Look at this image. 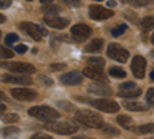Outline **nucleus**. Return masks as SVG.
I'll return each mask as SVG.
<instances>
[{
	"mask_svg": "<svg viewBox=\"0 0 154 139\" xmlns=\"http://www.w3.org/2000/svg\"><path fill=\"white\" fill-rule=\"evenodd\" d=\"M28 115L38 119V121H42V122H46V124H53L59 119V113L54 110V108H51V107H46V105H38V107H32L28 110Z\"/></svg>",
	"mask_w": 154,
	"mask_h": 139,
	"instance_id": "f257e3e1",
	"label": "nucleus"
},
{
	"mask_svg": "<svg viewBox=\"0 0 154 139\" xmlns=\"http://www.w3.org/2000/svg\"><path fill=\"white\" fill-rule=\"evenodd\" d=\"M75 121L80 122L82 125H85V127H89V128H103L105 127L103 119L99 115H96V113L89 111V110L77 111L75 113Z\"/></svg>",
	"mask_w": 154,
	"mask_h": 139,
	"instance_id": "f03ea898",
	"label": "nucleus"
},
{
	"mask_svg": "<svg viewBox=\"0 0 154 139\" xmlns=\"http://www.w3.org/2000/svg\"><path fill=\"white\" fill-rule=\"evenodd\" d=\"M20 28L26 33L28 36H31L34 40H42L43 37L48 34L43 27H38V25L31 23V22H22V23H20Z\"/></svg>",
	"mask_w": 154,
	"mask_h": 139,
	"instance_id": "7ed1b4c3",
	"label": "nucleus"
},
{
	"mask_svg": "<svg viewBox=\"0 0 154 139\" xmlns=\"http://www.w3.org/2000/svg\"><path fill=\"white\" fill-rule=\"evenodd\" d=\"M106 53H108V56H109L111 59L120 62V64L126 62L128 57H130V53H128L123 46H120V45H117V43H109V45H108V49H106Z\"/></svg>",
	"mask_w": 154,
	"mask_h": 139,
	"instance_id": "20e7f679",
	"label": "nucleus"
},
{
	"mask_svg": "<svg viewBox=\"0 0 154 139\" xmlns=\"http://www.w3.org/2000/svg\"><path fill=\"white\" fill-rule=\"evenodd\" d=\"M94 108L105 111V113H117L119 111V104L114 102V100H108V99H99V100H88Z\"/></svg>",
	"mask_w": 154,
	"mask_h": 139,
	"instance_id": "39448f33",
	"label": "nucleus"
},
{
	"mask_svg": "<svg viewBox=\"0 0 154 139\" xmlns=\"http://www.w3.org/2000/svg\"><path fill=\"white\" fill-rule=\"evenodd\" d=\"M46 128L60 134H72L77 131V125H72L69 122H53V124H48Z\"/></svg>",
	"mask_w": 154,
	"mask_h": 139,
	"instance_id": "423d86ee",
	"label": "nucleus"
},
{
	"mask_svg": "<svg viewBox=\"0 0 154 139\" xmlns=\"http://www.w3.org/2000/svg\"><path fill=\"white\" fill-rule=\"evenodd\" d=\"M145 70H146V60L142 56H134L133 62H131V71L137 79H143L145 76Z\"/></svg>",
	"mask_w": 154,
	"mask_h": 139,
	"instance_id": "0eeeda50",
	"label": "nucleus"
},
{
	"mask_svg": "<svg viewBox=\"0 0 154 139\" xmlns=\"http://www.w3.org/2000/svg\"><path fill=\"white\" fill-rule=\"evenodd\" d=\"M71 34L77 42H82V40L88 39V37L91 36V28L85 23H77L71 28Z\"/></svg>",
	"mask_w": 154,
	"mask_h": 139,
	"instance_id": "6e6552de",
	"label": "nucleus"
},
{
	"mask_svg": "<svg viewBox=\"0 0 154 139\" xmlns=\"http://www.w3.org/2000/svg\"><path fill=\"white\" fill-rule=\"evenodd\" d=\"M11 94L14 96L17 100H22V102H28V100L37 99V93L29 90V88H12Z\"/></svg>",
	"mask_w": 154,
	"mask_h": 139,
	"instance_id": "1a4fd4ad",
	"label": "nucleus"
},
{
	"mask_svg": "<svg viewBox=\"0 0 154 139\" xmlns=\"http://www.w3.org/2000/svg\"><path fill=\"white\" fill-rule=\"evenodd\" d=\"M111 16H112V11L100 5H93L89 8V17L94 20H105V19H109Z\"/></svg>",
	"mask_w": 154,
	"mask_h": 139,
	"instance_id": "9d476101",
	"label": "nucleus"
},
{
	"mask_svg": "<svg viewBox=\"0 0 154 139\" xmlns=\"http://www.w3.org/2000/svg\"><path fill=\"white\" fill-rule=\"evenodd\" d=\"M8 70L25 76V74H32L35 71V67L31 64H26V62H12V64L8 65Z\"/></svg>",
	"mask_w": 154,
	"mask_h": 139,
	"instance_id": "9b49d317",
	"label": "nucleus"
},
{
	"mask_svg": "<svg viewBox=\"0 0 154 139\" xmlns=\"http://www.w3.org/2000/svg\"><path fill=\"white\" fill-rule=\"evenodd\" d=\"M83 76H86V77H89V79H94L97 82H102V84L108 82V77L102 73V70H97V68H91V67L85 68L83 70Z\"/></svg>",
	"mask_w": 154,
	"mask_h": 139,
	"instance_id": "f8f14e48",
	"label": "nucleus"
},
{
	"mask_svg": "<svg viewBox=\"0 0 154 139\" xmlns=\"http://www.w3.org/2000/svg\"><path fill=\"white\" fill-rule=\"evenodd\" d=\"M60 82L65 85H80L82 84V74L77 71H69L66 74L60 76Z\"/></svg>",
	"mask_w": 154,
	"mask_h": 139,
	"instance_id": "ddd939ff",
	"label": "nucleus"
},
{
	"mask_svg": "<svg viewBox=\"0 0 154 139\" xmlns=\"http://www.w3.org/2000/svg\"><path fill=\"white\" fill-rule=\"evenodd\" d=\"M2 81L8 84H19V85H29L32 84L29 76H12V74H3Z\"/></svg>",
	"mask_w": 154,
	"mask_h": 139,
	"instance_id": "4468645a",
	"label": "nucleus"
},
{
	"mask_svg": "<svg viewBox=\"0 0 154 139\" xmlns=\"http://www.w3.org/2000/svg\"><path fill=\"white\" fill-rule=\"evenodd\" d=\"M43 22L48 25V27H51V28H56V30H62V28H65V27H68V20L66 19H62V17H49V16H46L45 19H43Z\"/></svg>",
	"mask_w": 154,
	"mask_h": 139,
	"instance_id": "2eb2a0df",
	"label": "nucleus"
},
{
	"mask_svg": "<svg viewBox=\"0 0 154 139\" xmlns=\"http://www.w3.org/2000/svg\"><path fill=\"white\" fill-rule=\"evenodd\" d=\"M89 91L91 93H96V94H102V96H111L112 94V90L106 85H99V84H94V85H89Z\"/></svg>",
	"mask_w": 154,
	"mask_h": 139,
	"instance_id": "dca6fc26",
	"label": "nucleus"
},
{
	"mask_svg": "<svg viewBox=\"0 0 154 139\" xmlns=\"http://www.w3.org/2000/svg\"><path fill=\"white\" fill-rule=\"evenodd\" d=\"M102 45H103V40H102V39H93V42H89V43L85 46V51H86V53H96V51H100Z\"/></svg>",
	"mask_w": 154,
	"mask_h": 139,
	"instance_id": "f3484780",
	"label": "nucleus"
},
{
	"mask_svg": "<svg viewBox=\"0 0 154 139\" xmlns=\"http://www.w3.org/2000/svg\"><path fill=\"white\" fill-rule=\"evenodd\" d=\"M123 107L126 108V110H131V111H146V105H143V104H139V102H134V100H125V104H123Z\"/></svg>",
	"mask_w": 154,
	"mask_h": 139,
	"instance_id": "a211bd4d",
	"label": "nucleus"
},
{
	"mask_svg": "<svg viewBox=\"0 0 154 139\" xmlns=\"http://www.w3.org/2000/svg\"><path fill=\"white\" fill-rule=\"evenodd\" d=\"M119 94H120L122 97L134 99V97H139V96H140V88H133V90H123V91H119Z\"/></svg>",
	"mask_w": 154,
	"mask_h": 139,
	"instance_id": "6ab92c4d",
	"label": "nucleus"
},
{
	"mask_svg": "<svg viewBox=\"0 0 154 139\" xmlns=\"http://www.w3.org/2000/svg\"><path fill=\"white\" fill-rule=\"evenodd\" d=\"M154 28V17H145L140 22V30L142 31H149Z\"/></svg>",
	"mask_w": 154,
	"mask_h": 139,
	"instance_id": "aec40b11",
	"label": "nucleus"
},
{
	"mask_svg": "<svg viewBox=\"0 0 154 139\" xmlns=\"http://www.w3.org/2000/svg\"><path fill=\"white\" fill-rule=\"evenodd\" d=\"M109 76H112V77H116V79H123L126 76V73L120 67H111L109 68Z\"/></svg>",
	"mask_w": 154,
	"mask_h": 139,
	"instance_id": "412c9836",
	"label": "nucleus"
},
{
	"mask_svg": "<svg viewBox=\"0 0 154 139\" xmlns=\"http://www.w3.org/2000/svg\"><path fill=\"white\" fill-rule=\"evenodd\" d=\"M88 64L91 65V68H97V70H102L105 65V60L100 59V57H89L88 59Z\"/></svg>",
	"mask_w": 154,
	"mask_h": 139,
	"instance_id": "4be33fe9",
	"label": "nucleus"
},
{
	"mask_svg": "<svg viewBox=\"0 0 154 139\" xmlns=\"http://www.w3.org/2000/svg\"><path fill=\"white\" fill-rule=\"evenodd\" d=\"M117 122H119V125H122L123 128H126V130H131L133 128V121L128 118V116H117Z\"/></svg>",
	"mask_w": 154,
	"mask_h": 139,
	"instance_id": "5701e85b",
	"label": "nucleus"
},
{
	"mask_svg": "<svg viewBox=\"0 0 154 139\" xmlns=\"http://www.w3.org/2000/svg\"><path fill=\"white\" fill-rule=\"evenodd\" d=\"M12 56H14V53H12L8 46H0V57H3V59H11Z\"/></svg>",
	"mask_w": 154,
	"mask_h": 139,
	"instance_id": "b1692460",
	"label": "nucleus"
},
{
	"mask_svg": "<svg viewBox=\"0 0 154 139\" xmlns=\"http://www.w3.org/2000/svg\"><path fill=\"white\" fill-rule=\"evenodd\" d=\"M42 9H43V12H46V14H49V12H53V14L56 16V12L59 11V8L57 6H54V5H51V3H45V5H42Z\"/></svg>",
	"mask_w": 154,
	"mask_h": 139,
	"instance_id": "393cba45",
	"label": "nucleus"
},
{
	"mask_svg": "<svg viewBox=\"0 0 154 139\" xmlns=\"http://www.w3.org/2000/svg\"><path fill=\"white\" fill-rule=\"evenodd\" d=\"M126 31V25H117L116 28H112V31H111V34L114 36V37H117V36H120V34H123Z\"/></svg>",
	"mask_w": 154,
	"mask_h": 139,
	"instance_id": "a878e982",
	"label": "nucleus"
},
{
	"mask_svg": "<svg viewBox=\"0 0 154 139\" xmlns=\"http://www.w3.org/2000/svg\"><path fill=\"white\" fill-rule=\"evenodd\" d=\"M137 131L139 133H151V131H154V124H146V125H140V127L137 128Z\"/></svg>",
	"mask_w": 154,
	"mask_h": 139,
	"instance_id": "bb28decb",
	"label": "nucleus"
},
{
	"mask_svg": "<svg viewBox=\"0 0 154 139\" xmlns=\"http://www.w3.org/2000/svg\"><path fill=\"white\" fill-rule=\"evenodd\" d=\"M17 40H19V36H17V34H8L6 39H5V43H6V46H8V45L16 43Z\"/></svg>",
	"mask_w": 154,
	"mask_h": 139,
	"instance_id": "cd10ccee",
	"label": "nucleus"
},
{
	"mask_svg": "<svg viewBox=\"0 0 154 139\" xmlns=\"http://www.w3.org/2000/svg\"><path fill=\"white\" fill-rule=\"evenodd\" d=\"M2 119L5 122H17L19 121V116L17 115H9V113H6V115H2Z\"/></svg>",
	"mask_w": 154,
	"mask_h": 139,
	"instance_id": "c85d7f7f",
	"label": "nucleus"
},
{
	"mask_svg": "<svg viewBox=\"0 0 154 139\" xmlns=\"http://www.w3.org/2000/svg\"><path fill=\"white\" fill-rule=\"evenodd\" d=\"M102 130H103V133H108V134H114V136H117V134H119V130L109 127V125H105V127L102 128Z\"/></svg>",
	"mask_w": 154,
	"mask_h": 139,
	"instance_id": "c756f323",
	"label": "nucleus"
},
{
	"mask_svg": "<svg viewBox=\"0 0 154 139\" xmlns=\"http://www.w3.org/2000/svg\"><path fill=\"white\" fill-rule=\"evenodd\" d=\"M133 88H137V85L134 82H125V84L120 85V91H123V90H133Z\"/></svg>",
	"mask_w": 154,
	"mask_h": 139,
	"instance_id": "7c9ffc66",
	"label": "nucleus"
},
{
	"mask_svg": "<svg viewBox=\"0 0 154 139\" xmlns=\"http://www.w3.org/2000/svg\"><path fill=\"white\" fill-rule=\"evenodd\" d=\"M146 100L149 105H154V88H149L146 93Z\"/></svg>",
	"mask_w": 154,
	"mask_h": 139,
	"instance_id": "2f4dec72",
	"label": "nucleus"
},
{
	"mask_svg": "<svg viewBox=\"0 0 154 139\" xmlns=\"http://www.w3.org/2000/svg\"><path fill=\"white\" fill-rule=\"evenodd\" d=\"M12 133H19V128H17V127H8V128H5V131H3L5 136L12 134Z\"/></svg>",
	"mask_w": 154,
	"mask_h": 139,
	"instance_id": "473e14b6",
	"label": "nucleus"
},
{
	"mask_svg": "<svg viewBox=\"0 0 154 139\" xmlns=\"http://www.w3.org/2000/svg\"><path fill=\"white\" fill-rule=\"evenodd\" d=\"M16 51H17L19 54H23V53L28 51V48H26V45H17V46H16Z\"/></svg>",
	"mask_w": 154,
	"mask_h": 139,
	"instance_id": "72a5a7b5",
	"label": "nucleus"
},
{
	"mask_svg": "<svg viewBox=\"0 0 154 139\" xmlns=\"http://www.w3.org/2000/svg\"><path fill=\"white\" fill-rule=\"evenodd\" d=\"M31 139H51V136H48V134H42V133H37V134H34Z\"/></svg>",
	"mask_w": 154,
	"mask_h": 139,
	"instance_id": "f704fd0d",
	"label": "nucleus"
},
{
	"mask_svg": "<svg viewBox=\"0 0 154 139\" xmlns=\"http://www.w3.org/2000/svg\"><path fill=\"white\" fill-rule=\"evenodd\" d=\"M11 6V2H8V0H0V8H8Z\"/></svg>",
	"mask_w": 154,
	"mask_h": 139,
	"instance_id": "c9c22d12",
	"label": "nucleus"
},
{
	"mask_svg": "<svg viewBox=\"0 0 154 139\" xmlns=\"http://www.w3.org/2000/svg\"><path fill=\"white\" fill-rule=\"evenodd\" d=\"M38 81H40L42 84H46V85H51V81H49V79H46V77H40V79H38Z\"/></svg>",
	"mask_w": 154,
	"mask_h": 139,
	"instance_id": "e433bc0d",
	"label": "nucleus"
},
{
	"mask_svg": "<svg viewBox=\"0 0 154 139\" xmlns=\"http://www.w3.org/2000/svg\"><path fill=\"white\" fill-rule=\"evenodd\" d=\"M65 65H51V70H63Z\"/></svg>",
	"mask_w": 154,
	"mask_h": 139,
	"instance_id": "4c0bfd02",
	"label": "nucleus"
},
{
	"mask_svg": "<svg viewBox=\"0 0 154 139\" xmlns=\"http://www.w3.org/2000/svg\"><path fill=\"white\" fill-rule=\"evenodd\" d=\"M5 111H6V105L0 104V113H5Z\"/></svg>",
	"mask_w": 154,
	"mask_h": 139,
	"instance_id": "58836bf2",
	"label": "nucleus"
},
{
	"mask_svg": "<svg viewBox=\"0 0 154 139\" xmlns=\"http://www.w3.org/2000/svg\"><path fill=\"white\" fill-rule=\"evenodd\" d=\"M0 100H6V94L0 91Z\"/></svg>",
	"mask_w": 154,
	"mask_h": 139,
	"instance_id": "ea45409f",
	"label": "nucleus"
},
{
	"mask_svg": "<svg viewBox=\"0 0 154 139\" xmlns=\"http://www.w3.org/2000/svg\"><path fill=\"white\" fill-rule=\"evenodd\" d=\"M3 22H5V16L0 14V23H3Z\"/></svg>",
	"mask_w": 154,
	"mask_h": 139,
	"instance_id": "a19ab883",
	"label": "nucleus"
},
{
	"mask_svg": "<svg viewBox=\"0 0 154 139\" xmlns=\"http://www.w3.org/2000/svg\"><path fill=\"white\" fill-rule=\"evenodd\" d=\"M151 81H152V82H154V70H152V71H151Z\"/></svg>",
	"mask_w": 154,
	"mask_h": 139,
	"instance_id": "79ce46f5",
	"label": "nucleus"
},
{
	"mask_svg": "<svg viewBox=\"0 0 154 139\" xmlns=\"http://www.w3.org/2000/svg\"><path fill=\"white\" fill-rule=\"evenodd\" d=\"M151 42H152V45H154V34H152V37H151Z\"/></svg>",
	"mask_w": 154,
	"mask_h": 139,
	"instance_id": "37998d69",
	"label": "nucleus"
},
{
	"mask_svg": "<svg viewBox=\"0 0 154 139\" xmlns=\"http://www.w3.org/2000/svg\"><path fill=\"white\" fill-rule=\"evenodd\" d=\"M77 139H88V137H77Z\"/></svg>",
	"mask_w": 154,
	"mask_h": 139,
	"instance_id": "c03bdc74",
	"label": "nucleus"
}]
</instances>
